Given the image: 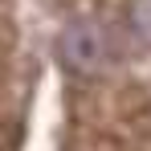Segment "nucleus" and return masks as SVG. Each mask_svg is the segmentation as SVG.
Returning a JSON list of instances; mask_svg holds the SVG:
<instances>
[{
    "instance_id": "obj_1",
    "label": "nucleus",
    "mask_w": 151,
    "mask_h": 151,
    "mask_svg": "<svg viewBox=\"0 0 151 151\" xmlns=\"http://www.w3.org/2000/svg\"><path fill=\"white\" fill-rule=\"evenodd\" d=\"M131 49L123 37V29L114 21V12H78L65 25L57 29V41H53V53H57V65L65 74L82 78V82H98L106 78L119 57Z\"/></svg>"
},
{
    "instance_id": "obj_2",
    "label": "nucleus",
    "mask_w": 151,
    "mask_h": 151,
    "mask_svg": "<svg viewBox=\"0 0 151 151\" xmlns=\"http://www.w3.org/2000/svg\"><path fill=\"white\" fill-rule=\"evenodd\" d=\"M110 12L131 49H151V0H119Z\"/></svg>"
}]
</instances>
